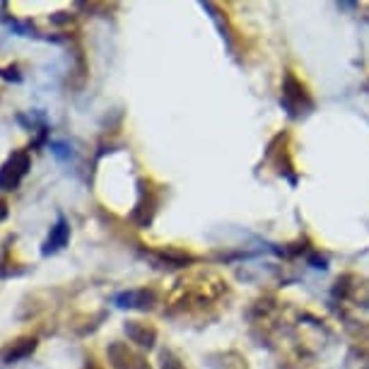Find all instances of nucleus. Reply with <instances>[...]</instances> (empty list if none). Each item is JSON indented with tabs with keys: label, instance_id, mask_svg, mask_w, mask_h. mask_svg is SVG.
I'll use <instances>...</instances> for the list:
<instances>
[{
	"label": "nucleus",
	"instance_id": "1",
	"mask_svg": "<svg viewBox=\"0 0 369 369\" xmlns=\"http://www.w3.org/2000/svg\"><path fill=\"white\" fill-rule=\"evenodd\" d=\"M32 169V157L27 150H17L10 155V160L0 166V191H15L19 189V181Z\"/></svg>",
	"mask_w": 369,
	"mask_h": 369
},
{
	"label": "nucleus",
	"instance_id": "2",
	"mask_svg": "<svg viewBox=\"0 0 369 369\" xmlns=\"http://www.w3.org/2000/svg\"><path fill=\"white\" fill-rule=\"evenodd\" d=\"M106 355H109V362L114 369H150V365L145 362V357L140 355V352L130 350L126 343H119V341L111 343Z\"/></svg>",
	"mask_w": 369,
	"mask_h": 369
},
{
	"label": "nucleus",
	"instance_id": "3",
	"mask_svg": "<svg viewBox=\"0 0 369 369\" xmlns=\"http://www.w3.org/2000/svg\"><path fill=\"white\" fill-rule=\"evenodd\" d=\"M155 208H157V196H155V191L150 189L148 181H140V200L130 217H133L140 227H148L150 222H153Z\"/></svg>",
	"mask_w": 369,
	"mask_h": 369
},
{
	"label": "nucleus",
	"instance_id": "4",
	"mask_svg": "<svg viewBox=\"0 0 369 369\" xmlns=\"http://www.w3.org/2000/svg\"><path fill=\"white\" fill-rule=\"evenodd\" d=\"M282 97H285V104L292 109V114H295L297 109H302V106H311V99H309V94H307L304 85H302L292 73L285 75V85H282Z\"/></svg>",
	"mask_w": 369,
	"mask_h": 369
},
{
	"label": "nucleus",
	"instance_id": "5",
	"mask_svg": "<svg viewBox=\"0 0 369 369\" xmlns=\"http://www.w3.org/2000/svg\"><path fill=\"white\" fill-rule=\"evenodd\" d=\"M126 336L130 338L133 343H138L140 347H153L155 341H157V331H155L153 326H148V323H140V321H126L123 326Z\"/></svg>",
	"mask_w": 369,
	"mask_h": 369
},
{
	"label": "nucleus",
	"instance_id": "6",
	"mask_svg": "<svg viewBox=\"0 0 369 369\" xmlns=\"http://www.w3.org/2000/svg\"><path fill=\"white\" fill-rule=\"evenodd\" d=\"M34 350H37V338H19V341L10 343V345L0 352V357H3L5 365H12V362H19V360H24V357H29Z\"/></svg>",
	"mask_w": 369,
	"mask_h": 369
},
{
	"label": "nucleus",
	"instance_id": "7",
	"mask_svg": "<svg viewBox=\"0 0 369 369\" xmlns=\"http://www.w3.org/2000/svg\"><path fill=\"white\" fill-rule=\"evenodd\" d=\"M68 239H70V225L60 217V220L51 227V234H49L46 244H44V256L60 251L65 244H68Z\"/></svg>",
	"mask_w": 369,
	"mask_h": 369
},
{
	"label": "nucleus",
	"instance_id": "8",
	"mask_svg": "<svg viewBox=\"0 0 369 369\" xmlns=\"http://www.w3.org/2000/svg\"><path fill=\"white\" fill-rule=\"evenodd\" d=\"M119 307H138V309H150L155 302V292L153 290H135V292H123V295L116 297Z\"/></svg>",
	"mask_w": 369,
	"mask_h": 369
},
{
	"label": "nucleus",
	"instance_id": "9",
	"mask_svg": "<svg viewBox=\"0 0 369 369\" xmlns=\"http://www.w3.org/2000/svg\"><path fill=\"white\" fill-rule=\"evenodd\" d=\"M162 369H186V367L181 365V360L174 355V352L164 350L162 352Z\"/></svg>",
	"mask_w": 369,
	"mask_h": 369
},
{
	"label": "nucleus",
	"instance_id": "10",
	"mask_svg": "<svg viewBox=\"0 0 369 369\" xmlns=\"http://www.w3.org/2000/svg\"><path fill=\"white\" fill-rule=\"evenodd\" d=\"M0 78L15 80V83H19V80H22V75H19V68H17V65H8V68H0Z\"/></svg>",
	"mask_w": 369,
	"mask_h": 369
},
{
	"label": "nucleus",
	"instance_id": "11",
	"mask_svg": "<svg viewBox=\"0 0 369 369\" xmlns=\"http://www.w3.org/2000/svg\"><path fill=\"white\" fill-rule=\"evenodd\" d=\"M51 19H53V22H58V24H60V22H68V19H73V17H70L68 12H58V15H53Z\"/></svg>",
	"mask_w": 369,
	"mask_h": 369
},
{
	"label": "nucleus",
	"instance_id": "12",
	"mask_svg": "<svg viewBox=\"0 0 369 369\" xmlns=\"http://www.w3.org/2000/svg\"><path fill=\"white\" fill-rule=\"evenodd\" d=\"M311 264H314V268H326V259L323 256H311Z\"/></svg>",
	"mask_w": 369,
	"mask_h": 369
},
{
	"label": "nucleus",
	"instance_id": "13",
	"mask_svg": "<svg viewBox=\"0 0 369 369\" xmlns=\"http://www.w3.org/2000/svg\"><path fill=\"white\" fill-rule=\"evenodd\" d=\"M5 217H8V203H5V200L0 198V222H3Z\"/></svg>",
	"mask_w": 369,
	"mask_h": 369
},
{
	"label": "nucleus",
	"instance_id": "14",
	"mask_svg": "<svg viewBox=\"0 0 369 369\" xmlns=\"http://www.w3.org/2000/svg\"><path fill=\"white\" fill-rule=\"evenodd\" d=\"M87 369H99L97 365H94V360H89V365H87Z\"/></svg>",
	"mask_w": 369,
	"mask_h": 369
}]
</instances>
